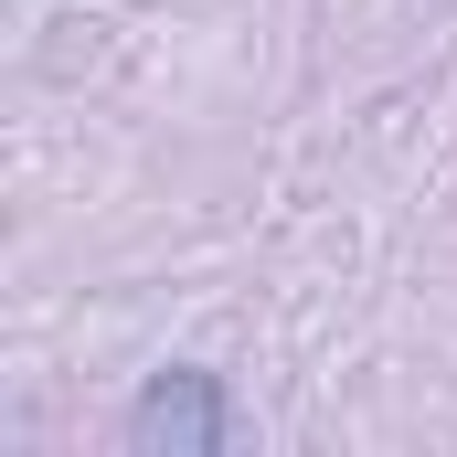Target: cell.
<instances>
[{"mask_svg":"<svg viewBox=\"0 0 457 457\" xmlns=\"http://www.w3.org/2000/svg\"><path fill=\"white\" fill-rule=\"evenodd\" d=\"M128 447L138 457H213L234 447V404H224V383L213 372H149V394L128 404Z\"/></svg>","mask_w":457,"mask_h":457,"instance_id":"6da1fadb","label":"cell"}]
</instances>
